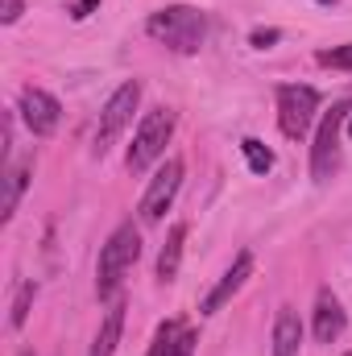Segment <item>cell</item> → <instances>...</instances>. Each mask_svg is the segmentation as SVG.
<instances>
[{"label": "cell", "mask_w": 352, "mask_h": 356, "mask_svg": "<svg viewBox=\"0 0 352 356\" xmlns=\"http://www.w3.org/2000/svg\"><path fill=\"white\" fill-rule=\"evenodd\" d=\"M137 257H141V232L133 224H120L104 241L99 261H95V298L99 302H116L120 298V282H125V273L133 269Z\"/></svg>", "instance_id": "cell-1"}, {"label": "cell", "mask_w": 352, "mask_h": 356, "mask_svg": "<svg viewBox=\"0 0 352 356\" xmlns=\"http://www.w3.org/2000/svg\"><path fill=\"white\" fill-rule=\"evenodd\" d=\"M145 33L162 46H170L175 54H195L207 38V17L191 4H170V8H158L150 21H145Z\"/></svg>", "instance_id": "cell-2"}, {"label": "cell", "mask_w": 352, "mask_h": 356, "mask_svg": "<svg viewBox=\"0 0 352 356\" xmlns=\"http://www.w3.org/2000/svg\"><path fill=\"white\" fill-rule=\"evenodd\" d=\"M175 124H178V116L170 112V108H154V112H145V120L137 124L133 145H129V154H125V166H129L133 175L150 170V166L166 154V145H170V137H175Z\"/></svg>", "instance_id": "cell-3"}, {"label": "cell", "mask_w": 352, "mask_h": 356, "mask_svg": "<svg viewBox=\"0 0 352 356\" xmlns=\"http://www.w3.org/2000/svg\"><path fill=\"white\" fill-rule=\"evenodd\" d=\"M137 104H141V83H137V79H125L120 88L108 95V104H104V112H99V124H95V141H91V154H95V158H104V154L120 141V133L133 124Z\"/></svg>", "instance_id": "cell-4"}, {"label": "cell", "mask_w": 352, "mask_h": 356, "mask_svg": "<svg viewBox=\"0 0 352 356\" xmlns=\"http://www.w3.org/2000/svg\"><path fill=\"white\" fill-rule=\"evenodd\" d=\"M315 112H319V91L315 88H307V83H282L278 88V129L290 141H303L311 133Z\"/></svg>", "instance_id": "cell-5"}, {"label": "cell", "mask_w": 352, "mask_h": 356, "mask_svg": "<svg viewBox=\"0 0 352 356\" xmlns=\"http://www.w3.org/2000/svg\"><path fill=\"white\" fill-rule=\"evenodd\" d=\"M352 116V99L332 104V112H323L319 120V133H315V145H311V178L315 182H328L336 175V162H340V129Z\"/></svg>", "instance_id": "cell-6"}, {"label": "cell", "mask_w": 352, "mask_h": 356, "mask_svg": "<svg viewBox=\"0 0 352 356\" xmlns=\"http://www.w3.org/2000/svg\"><path fill=\"white\" fill-rule=\"evenodd\" d=\"M178 186H182V158H166V166L154 175V182L145 186V195H141V220L145 224H162V216L170 211V203H175Z\"/></svg>", "instance_id": "cell-7"}, {"label": "cell", "mask_w": 352, "mask_h": 356, "mask_svg": "<svg viewBox=\"0 0 352 356\" xmlns=\"http://www.w3.org/2000/svg\"><path fill=\"white\" fill-rule=\"evenodd\" d=\"M17 112H21V120H25V129H29L33 137H50V133L58 129V116H63L58 99L42 88L21 91V108H17Z\"/></svg>", "instance_id": "cell-8"}, {"label": "cell", "mask_w": 352, "mask_h": 356, "mask_svg": "<svg viewBox=\"0 0 352 356\" xmlns=\"http://www.w3.org/2000/svg\"><path fill=\"white\" fill-rule=\"evenodd\" d=\"M249 277H253V253H249V249H241V253L232 257V266L224 269V277H220V282L207 290V298L199 302V315H216V311H220V307H224V302H228L245 282H249Z\"/></svg>", "instance_id": "cell-9"}, {"label": "cell", "mask_w": 352, "mask_h": 356, "mask_svg": "<svg viewBox=\"0 0 352 356\" xmlns=\"http://www.w3.org/2000/svg\"><path fill=\"white\" fill-rule=\"evenodd\" d=\"M344 327H349V315H344L340 298L332 290H319L315 294V340L319 344H336L344 336Z\"/></svg>", "instance_id": "cell-10"}, {"label": "cell", "mask_w": 352, "mask_h": 356, "mask_svg": "<svg viewBox=\"0 0 352 356\" xmlns=\"http://www.w3.org/2000/svg\"><path fill=\"white\" fill-rule=\"evenodd\" d=\"M29 162H13V166H4V178H0V220L8 224L13 216H17V203H21V195H25V186H29Z\"/></svg>", "instance_id": "cell-11"}, {"label": "cell", "mask_w": 352, "mask_h": 356, "mask_svg": "<svg viewBox=\"0 0 352 356\" xmlns=\"http://www.w3.org/2000/svg\"><path fill=\"white\" fill-rule=\"evenodd\" d=\"M303 353V319L294 307H282L273 319V356H298Z\"/></svg>", "instance_id": "cell-12"}, {"label": "cell", "mask_w": 352, "mask_h": 356, "mask_svg": "<svg viewBox=\"0 0 352 356\" xmlns=\"http://www.w3.org/2000/svg\"><path fill=\"white\" fill-rule=\"evenodd\" d=\"M150 356H195V332L182 327L178 319L162 323V327H158V340H154V348H150Z\"/></svg>", "instance_id": "cell-13"}, {"label": "cell", "mask_w": 352, "mask_h": 356, "mask_svg": "<svg viewBox=\"0 0 352 356\" xmlns=\"http://www.w3.org/2000/svg\"><path fill=\"white\" fill-rule=\"evenodd\" d=\"M120 332H125V302L116 298V302H108V315H104V323H99V332L91 340L88 356H112L116 344H120Z\"/></svg>", "instance_id": "cell-14"}, {"label": "cell", "mask_w": 352, "mask_h": 356, "mask_svg": "<svg viewBox=\"0 0 352 356\" xmlns=\"http://www.w3.org/2000/svg\"><path fill=\"white\" fill-rule=\"evenodd\" d=\"M182 241H186V224H175L162 253H158V282H175L178 266H182Z\"/></svg>", "instance_id": "cell-15"}, {"label": "cell", "mask_w": 352, "mask_h": 356, "mask_svg": "<svg viewBox=\"0 0 352 356\" xmlns=\"http://www.w3.org/2000/svg\"><path fill=\"white\" fill-rule=\"evenodd\" d=\"M33 298H38V282H21V286H17V298H13V307H8V323H13V327H25Z\"/></svg>", "instance_id": "cell-16"}, {"label": "cell", "mask_w": 352, "mask_h": 356, "mask_svg": "<svg viewBox=\"0 0 352 356\" xmlns=\"http://www.w3.org/2000/svg\"><path fill=\"white\" fill-rule=\"evenodd\" d=\"M241 154H245V162H249L253 175H269L273 170V149H265L257 137H245L241 141Z\"/></svg>", "instance_id": "cell-17"}, {"label": "cell", "mask_w": 352, "mask_h": 356, "mask_svg": "<svg viewBox=\"0 0 352 356\" xmlns=\"http://www.w3.org/2000/svg\"><path fill=\"white\" fill-rule=\"evenodd\" d=\"M319 67L352 71V42H349V46H332V50H319Z\"/></svg>", "instance_id": "cell-18"}, {"label": "cell", "mask_w": 352, "mask_h": 356, "mask_svg": "<svg viewBox=\"0 0 352 356\" xmlns=\"http://www.w3.org/2000/svg\"><path fill=\"white\" fill-rule=\"evenodd\" d=\"M25 13V0H0V25H13Z\"/></svg>", "instance_id": "cell-19"}, {"label": "cell", "mask_w": 352, "mask_h": 356, "mask_svg": "<svg viewBox=\"0 0 352 356\" xmlns=\"http://www.w3.org/2000/svg\"><path fill=\"white\" fill-rule=\"evenodd\" d=\"M278 38H282V33H278V29H253V38H249V42H253V46H257V50H269V46H273V42H278Z\"/></svg>", "instance_id": "cell-20"}, {"label": "cell", "mask_w": 352, "mask_h": 356, "mask_svg": "<svg viewBox=\"0 0 352 356\" xmlns=\"http://www.w3.org/2000/svg\"><path fill=\"white\" fill-rule=\"evenodd\" d=\"M95 4H99V0H79V4L71 8V17H75V21H88L91 13H95Z\"/></svg>", "instance_id": "cell-21"}, {"label": "cell", "mask_w": 352, "mask_h": 356, "mask_svg": "<svg viewBox=\"0 0 352 356\" xmlns=\"http://www.w3.org/2000/svg\"><path fill=\"white\" fill-rule=\"evenodd\" d=\"M349 137H352V116H349Z\"/></svg>", "instance_id": "cell-22"}, {"label": "cell", "mask_w": 352, "mask_h": 356, "mask_svg": "<svg viewBox=\"0 0 352 356\" xmlns=\"http://www.w3.org/2000/svg\"><path fill=\"white\" fill-rule=\"evenodd\" d=\"M319 4H336V0H319Z\"/></svg>", "instance_id": "cell-23"}, {"label": "cell", "mask_w": 352, "mask_h": 356, "mask_svg": "<svg viewBox=\"0 0 352 356\" xmlns=\"http://www.w3.org/2000/svg\"><path fill=\"white\" fill-rule=\"evenodd\" d=\"M21 356H33V353H29V348H25V353H21Z\"/></svg>", "instance_id": "cell-24"}, {"label": "cell", "mask_w": 352, "mask_h": 356, "mask_svg": "<svg viewBox=\"0 0 352 356\" xmlns=\"http://www.w3.org/2000/svg\"><path fill=\"white\" fill-rule=\"evenodd\" d=\"M344 356H352V353H344Z\"/></svg>", "instance_id": "cell-25"}]
</instances>
